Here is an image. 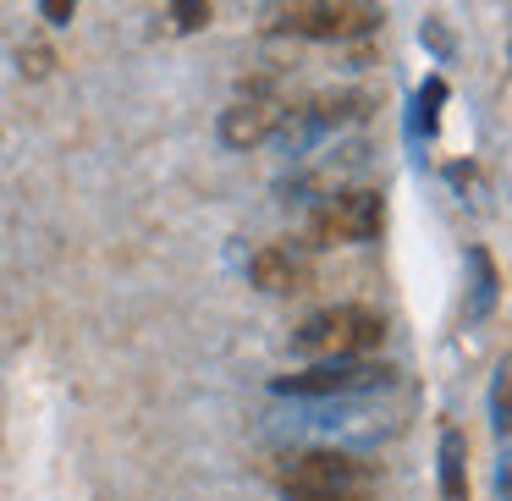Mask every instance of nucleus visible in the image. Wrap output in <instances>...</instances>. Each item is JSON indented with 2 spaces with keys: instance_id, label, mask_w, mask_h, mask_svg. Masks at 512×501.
<instances>
[{
  "instance_id": "f257e3e1",
  "label": "nucleus",
  "mask_w": 512,
  "mask_h": 501,
  "mask_svg": "<svg viewBox=\"0 0 512 501\" xmlns=\"http://www.w3.org/2000/svg\"><path fill=\"white\" fill-rule=\"evenodd\" d=\"M281 490L292 501H375V468L353 452H298L281 474Z\"/></svg>"
},
{
  "instance_id": "f03ea898",
  "label": "nucleus",
  "mask_w": 512,
  "mask_h": 501,
  "mask_svg": "<svg viewBox=\"0 0 512 501\" xmlns=\"http://www.w3.org/2000/svg\"><path fill=\"white\" fill-rule=\"evenodd\" d=\"M298 353L314 358H364L386 342V314L364 309V303H336V309H320L298 325Z\"/></svg>"
},
{
  "instance_id": "7ed1b4c3",
  "label": "nucleus",
  "mask_w": 512,
  "mask_h": 501,
  "mask_svg": "<svg viewBox=\"0 0 512 501\" xmlns=\"http://www.w3.org/2000/svg\"><path fill=\"white\" fill-rule=\"evenodd\" d=\"M270 23L298 39H353L380 23V6L375 0H292Z\"/></svg>"
},
{
  "instance_id": "20e7f679",
  "label": "nucleus",
  "mask_w": 512,
  "mask_h": 501,
  "mask_svg": "<svg viewBox=\"0 0 512 501\" xmlns=\"http://www.w3.org/2000/svg\"><path fill=\"white\" fill-rule=\"evenodd\" d=\"M309 232H314L320 248H331V243H375V237L386 232V193H375V188L331 193V199L314 210Z\"/></svg>"
},
{
  "instance_id": "39448f33",
  "label": "nucleus",
  "mask_w": 512,
  "mask_h": 501,
  "mask_svg": "<svg viewBox=\"0 0 512 501\" xmlns=\"http://www.w3.org/2000/svg\"><path fill=\"white\" fill-rule=\"evenodd\" d=\"M386 386V369L364 364V358H320L314 369H298V375H281L276 397H309V402H331V397H358V391Z\"/></svg>"
},
{
  "instance_id": "423d86ee",
  "label": "nucleus",
  "mask_w": 512,
  "mask_h": 501,
  "mask_svg": "<svg viewBox=\"0 0 512 501\" xmlns=\"http://www.w3.org/2000/svg\"><path fill=\"white\" fill-rule=\"evenodd\" d=\"M281 116L287 111H281L270 94H248V100H237L221 111V144L226 149H259L281 127Z\"/></svg>"
},
{
  "instance_id": "0eeeda50",
  "label": "nucleus",
  "mask_w": 512,
  "mask_h": 501,
  "mask_svg": "<svg viewBox=\"0 0 512 501\" xmlns=\"http://www.w3.org/2000/svg\"><path fill=\"white\" fill-rule=\"evenodd\" d=\"M248 281H254L259 292H276V298H292V292L309 287V265H303L298 254H292L287 243H270L259 248L254 259H248Z\"/></svg>"
},
{
  "instance_id": "6e6552de",
  "label": "nucleus",
  "mask_w": 512,
  "mask_h": 501,
  "mask_svg": "<svg viewBox=\"0 0 512 501\" xmlns=\"http://www.w3.org/2000/svg\"><path fill=\"white\" fill-rule=\"evenodd\" d=\"M501 298V270L485 248H468V320H485Z\"/></svg>"
},
{
  "instance_id": "1a4fd4ad",
  "label": "nucleus",
  "mask_w": 512,
  "mask_h": 501,
  "mask_svg": "<svg viewBox=\"0 0 512 501\" xmlns=\"http://www.w3.org/2000/svg\"><path fill=\"white\" fill-rule=\"evenodd\" d=\"M441 501H468V441L463 430H441Z\"/></svg>"
},
{
  "instance_id": "9d476101",
  "label": "nucleus",
  "mask_w": 512,
  "mask_h": 501,
  "mask_svg": "<svg viewBox=\"0 0 512 501\" xmlns=\"http://www.w3.org/2000/svg\"><path fill=\"white\" fill-rule=\"evenodd\" d=\"M441 105H446V78H424V89L413 94V116H408V144H430L441 127Z\"/></svg>"
},
{
  "instance_id": "9b49d317",
  "label": "nucleus",
  "mask_w": 512,
  "mask_h": 501,
  "mask_svg": "<svg viewBox=\"0 0 512 501\" xmlns=\"http://www.w3.org/2000/svg\"><path fill=\"white\" fill-rule=\"evenodd\" d=\"M490 424H496V441L512 435V358H501L496 380H490Z\"/></svg>"
},
{
  "instance_id": "f8f14e48",
  "label": "nucleus",
  "mask_w": 512,
  "mask_h": 501,
  "mask_svg": "<svg viewBox=\"0 0 512 501\" xmlns=\"http://www.w3.org/2000/svg\"><path fill=\"white\" fill-rule=\"evenodd\" d=\"M210 17H215V0H171V23H177L182 34L210 28Z\"/></svg>"
},
{
  "instance_id": "ddd939ff",
  "label": "nucleus",
  "mask_w": 512,
  "mask_h": 501,
  "mask_svg": "<svg viewBox=\"0 0 512 501\" xmlns=\"http://www.w3.org/2000/svg\"><path fill=\"white\" fill-rule=\"evenodd\" d=\"M17 67H23V78H50V72H56V50L50 45H23L17 50Z\"/></svg>"
},
{
  "instance_id": "4468645a",
  "label": "nucleus",
  "mask_w": 512,
  "mask_h": 501,
  "mask_svg": "<svg viewBox=\"0 0 512 501\" xmlns=\"http://www.w3.org/2000/svg\"><path fill=\"white\" fill-rule=\"evenodd\" d=\"M496 446H501V457H496V496L512 501V435H507V441H496Z\"/></svg>"
},
{
  "instance_id": "2eb2a0df",
  "label": "nucleus",
  "mask_w": 512,
  "mask_h": 501,
  "mask_svg": "<svg viewBox=\"0 0 512 501\" xmlns=\"http://www.w3.org/2000/svg\"><path fill=\"white\" fill-rule=\"evenodd\" d=\"M39 12H45V23H72V12H78V0H39Z\"/></svg>"
},
{
  "instance_id": "dca6fc26",
  "label": "nucleus",
  "mask_w": 512,
  "mask_h": 501,
  "mask_svg": "<svg viewBox=\"0 0 512 501\" xmlns=\"http://www.w3.org/2000/svg\"><path fill=\"white\" fill-rule=\"evenodd\" d=\"M424 39H430L435 50H446V45H452V39H446V34H441V28H435V23H424Z\"/></svg>"
}]
</instances>
